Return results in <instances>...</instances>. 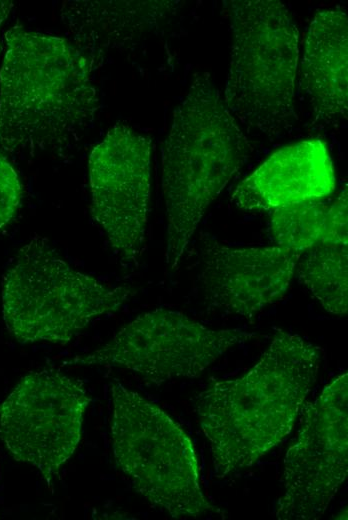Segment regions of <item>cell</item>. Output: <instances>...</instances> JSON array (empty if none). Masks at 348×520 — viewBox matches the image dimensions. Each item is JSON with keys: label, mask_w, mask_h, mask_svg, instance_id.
Masks as SVG:
<instances>
[{"label": "cell", "mask_w": 348, "mask_h": 520, "mask_svg": "<svg viewBox=\"0 0 348 520\" xmlns=\"http://www.w3.org/2000/svg\"><path fill=\"white\" fill-rule=\"evenodd\" d=\"M322 354L305 338L278 329L245 374L212 381L195 410L216 477L252 466L292 431L314 386Z\"/></svg>", "instance_id": "obj_1"}, {"label": "cell", "mask_w": 348, "mask_h": 520, "mask_svg": "<svg viewBox=\"0 0 348 520\" xmlns=\"http://www.w3.org/2000/svg\"><path fill=\"white\" fill-rule=\"evenodd\" d=\"M0 70V146L61 150L93 125L100 101L92 65L69 40L15 25Z\"/></svg>", "instance_id": "obj_2"}, {"label": "cell", "mask_w": 348, "mask_h": 520, "mask_svg": "<svg viewBox=\"0 0 348 520\" xmlns=\"http://www.w3.org/2000/svg\"><path fill=\"white\" fill-rule=\"evenodd\" d=\"M250 146L208 72L194 74L162 147L165 263L176 269L207 208L246 162Z\"/></svg>", "instance_id": "obj_3"}, {"label": "cell", "mask_w": 348, "mask_h": 520, "mask_svg": "<svg viewBox=\"0 0 348 520\" xmlns=\"http://www.w3.org/2000/svg\"><path fill=\"white\" fill-rule=\"evenodd\" d=\"M229 3L232 45L223 101L247 131L278 137L297 118L298 28L280 1Z\"/></svg>", "instance_id": "obj_4"}, {"label": "cell", "mask_w": 348, "mask_h": 520, "mask_svg": "<svg viewBox=\"0 0 348 520\" xmlns=\"http://www.w3.org/2000/svg\"><path fill=\"white\" fill-rule=\"evenodd\" d=\"M136 293L84 274L41 236L10 261L2 279V313L20 343L66 344L93 320L118 310Z\"/></svg>", "instance_id": "obj_5"}, {"label": "cell", "mask_w": 348, "mask_h": 520, "mask_svg": "<svg viewBox=\"0 0 348 520\" xmlns=\"http://www.w3.org/2000/svg\"><path fill=\"white\" fill-rule=\"evenodd\" d=\"M110 390L113 454L134 489L173 518L224 515L203 493L193 442L181 426L119 381Z\"/></svg>", "instance_id": "obj_6"}, {"label": "cell", "mask_w": 348, "mask_h": 520, "mask_svg": "<svg viewBox=\"0 0 348 520\" xmlns=\"http://www.w3.org/2000/svg\"><path fill=\"white\" fill-rule=\"evenodd\" d=\"M254 337L241 328H208L179 311L159 308L136 317L102 347L62 361L61 367L118 368L153 382L195 378Z\"/></svg>", "instance_id": "obj_7"}, {"label": "cell", "mask_w": 348, "mask_h": 520, "mask_svg": "<svg viewBox=\"0 0 348 520\" xmlns=\"http://www.w3.org/2000/svg\"><path fill=\"white\" fill-rule=\"evenodd\" d=\"M89 402L79 379L57 369L32 371L0 404V439L50 485L79 444Z\"/></svg>", "instance_id": "obj_8"}, {"label": "cell", "mask_w": 348, "mask_h": 520, "mask_svg": "<svg viewBox=\"0 0 348 520\" xmlns=\"http://www.w3.org/2000/svg\"><path fill=\"white\" fill-rule=\"evenodd\" d=\"M348 472V374L326 385L308 403L283 462L275 517L316 520L339 492Z\"/></svg>", "instance_id": "obj_9"}, {"label": "cell", "mask_w": 348, "mask_h": 520, "mask_svg": "<svg viewBox=\"0 0 348 520\" xmlns=\"http://www.w3.org/2000/svg\"><path fill=\"white\" fill-rule=\"evenodd\" d=\"M152 142L115 124L88 160L92 215L123 266H137L145 248Z\"/></svg>", "instance_id": "obj_10"}, {"label": "cell", "mask_w": 348, "mask_h": 520, "mask_svg": "<svg viewBox=\"0 0 348 520\" xmlns=\"http://www.w3.org/2000/svg\"><path fill=\"white\" fill-rule=\"evenodd\" d=\"M199 280L207 308L252 318L287 292L301 253L277 245L230 247L205 236Z\"/></svg>", "instance_id": "obj_11"}, {"label": "cell", "mask_w": 348, "mask_h": 520, "mask_svg": "<svg viewBox=\"0 0 348 520\" xmlns=\"http://www.w3.org/2000/svg\"><path fill=\"white\" fill-rule=\"evenodd\" d=\"M335 182L325 142L303 140L270 155L237 185L232 201L242 210L273 211L319 200L334 191Z\"/></svg>", "instance_id": "obj_12"}, {"label": "cell", "mask_w": 348, "mask_h": 520, "mask_svg": "<svg viewBox=\"0 0 348 520\" xmlns=\"http://www.w3.org/2000/svg\"><path fill=\"white\" fill-rule=\"evenodd\" d=\"M348 19L344 7L318 11L306 34L300 87L315 120L337 127L348 116Z\"/></svg>", "instance_id": "obj_13"}, {"label": "cell", "mask_w": 348, "mask_h": 520, "mask_svg": "<svg viewBox=\"0 0 348 520\" xmlns=\"http://www.w3.org/2000/svg\"><path fill=\"white\" fill-rule=\"evenodd\" d=\"M180 1H64L62 22L92 60L125 46L174 13Z\"/></svg>", "instance_id": "obj_14"}, {"label": "cell", "mask_w": 348, "mask_h": 520, "mask_svg": "<svg viewBox=\"0 0 348 520\" xmlns=\"http://www.w3.org/2000/svg\"><path fill=\"white\" fill-rule=\"evenodd\" d=\"M295 272L300 282L329 313L348 309V245L318 243L303 252Z\"/></svg>", "instance_id": "obj_15"}, {"label": "cell", "mask_w": 348, "mask_h": 520, "mask_svg": "<svg viewBox=\"0 0 348 520\" xmlns=\"http://www.w3.org/2000/svg\"><path fill=\"white\" fill-rule=\"evenodd\" d=\"M328 206L319 200H309L273 210L269 220L273 241L301 254L320 243Z\"/></svg>", "instance_id": "obj_16"}, {"label": "cell", "mask_w": 348, "mask_h": 520, "mask_svg": "<svg viewBox=\"0 0 348 520\" xmlns=\"http://www.w3.org/2000/svg\"><path fill=\"white\" fill-rule=\"evenodd\" d=\"M22 200V185L19 176L0 153V231L15 217Z\"/></svg>", "instance_id": "obj_17"}, {"label": "cell", "mask_w": 348, "mask_h": 520, "mask_svg": "<svg viewBox=\"0 0 348 520\" xmlns=\"http://www.w3.org/2000/svg\"><path fill=\"white\" fill-rule=\"evenodd\" d=\"M347 199V186L345 185L337 199L328 206L320 243L348 245Z\"/></svg>", "instance_id": "obj_18"}, {"label": "cell", "mask_w": 348, "mask_h": 520, "mask_svg": "<svg viewBox=\"0 0 348 520\" xmlns=\"http://www.w3.org/2000/svg\"><path fill=\"white\" fill-rule=\"evenodd\" d=\"M13 7V2L9 0H0V26L4 22V20L10 14V11Z\"/></svg>", "instance_id": "obj_19"}]
</instances>
